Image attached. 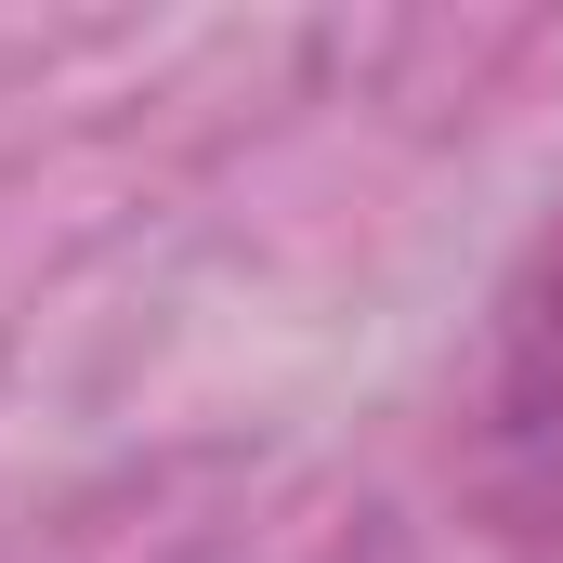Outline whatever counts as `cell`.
<instances>
[{
	"mask_svg": "<svg viewBox=\"0 0 563 563\" xmlns=\"http://www.w3.org/2000/svg\"><path fill=\"white\" fill-rule=\"evenodd\" d=\"M459 485L511 538L563 525V223L511 263L498 314H485V354L459 394Z\"/></svg>",
	"mask_w": 563,
	"mask_h": 563,
	"instance_id": "6da1fadb",
	"label": "cell"
}]
</instances>
